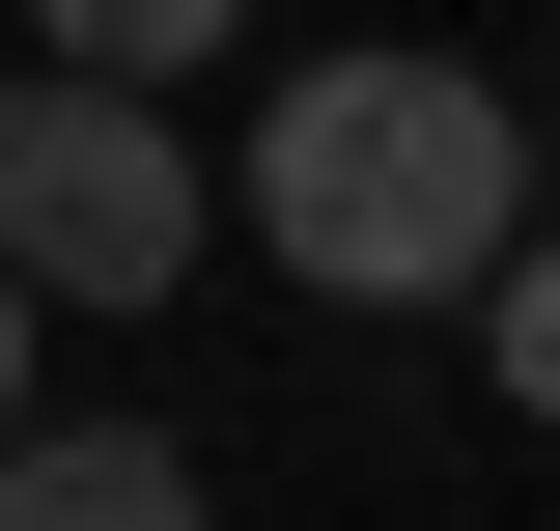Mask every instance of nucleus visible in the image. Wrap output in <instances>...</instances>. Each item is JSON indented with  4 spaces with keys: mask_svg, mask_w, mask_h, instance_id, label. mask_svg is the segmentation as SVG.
<instances>
[{
    "mask_svg": "<svg viewBox=\"0 0 560 531\" xmlns=\"http://www.w3.org/2000/svg\"><path fill=\"white\" fill-rule=\"evenodd\" d=\"M224 224H253L308 308H477V252L533 224V113H504L477 57H420V28L280 57V113H253V168H224Z\"/></svg>",
    "mask_w": 560,
    "mask_h": 531,
    "instance_id": "f257e3e1",
    "label": "nucleus"
},
{
    "mask_svg": "<svg viewBox=\"0 0 560 531\" xmlns=\"http://www.w3.org/2000/svg\"><path fill=\"white\" fill-rule=\"evenodd\" d=\"M197 252H224V168L168 140V84H84V57L0 84V280L28 308H168Z\"/></svg>",
    "mask_w": 560,
    "mask_h": 531,
    "instance_id": "f03ea898",
    "label": "nucleus"
},
{
    "mask_svg": "<svg viewBox=\"0 0 560 531\" xmlns=\"http://www.w3.org/2000/svg\"><path fill=\"white\" fill-rule=\"evenodd\" d=\"M0 531H224L168 420H0Z\"/></svg>",
    "mask_w": 560,
    "mask_h": 531,
    "instance_id": "7ed1b4c3",
    "label": "nucleus"
},
{
    "mask_svg": "<svg viewBox=\"0 0 560 531\" xmlns=\"http://www.w3.org/2000/svg\"><path fill=\"white\" fill-rule=\"evenodd\" d=\"M253 0H28V57H84V84H197Z\"/></svg>",
    "mask_w": 560,
    "mask_h": 531,
    "instance_id": "20e7f679",
    "label": "nucleus"
},
{
    "mask_svg": "<svg viewBox=\"0 0 560 531\" xmlns=\"http://www.w3.org/2000/svg\"><path fill=\"white\" fill-rule=\"evenodd\" d=\"M477 335H504V420H560V224L477 252Z\"/></svg>",
    "mask_w": 560,
    "mask_h": 531,
    "instance_id": "39448f33",
    "label": "nucleus"
},
{
    "mask_svg": "<svg viewBox=\"0 0 560 531\" xmlns=\"http://www.w3.org/2000/svg\"><path fill=\"white\" fill-rule=\"evenodd\" d=\"M0 420H28V280H0Z\"/></svg>",
    "mask_w": 560,
    "mask_h": 531,
    "instance_id": "423d86ee",
    "label": "nucleus"
},
{
    "mask_svg": "<svg viewBox=\"0 0 560 531\" xmlns=\"http://www.w3.org/2000/svg\"><path fill=\"white\" fill-rule=\"evenodd\" d=\"M533 197H560V84H533Z\"/></svg>",
    "mask_w": 560,
    "mask_h": 531,
    "instance_id": "0eeeda50",
    "label": "nucleus"
}]
</instances>
